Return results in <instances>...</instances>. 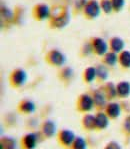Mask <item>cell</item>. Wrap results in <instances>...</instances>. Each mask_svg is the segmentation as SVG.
<instances>
[{
  "mask_svg": "<svg viewBox=\"0 0 130 149\" xmlns=\"http://www.w3.org/2000/svg\"><path fill=\"white\" fill-rule=\"evenodd\" d=\"M81 124L84 130L86 131H93L96 130V124H95V115L90 113H85L82 117Z\"/></svg>",
  "mask_w": 130,
  "mask_h": 149,
  "instance_id": "cell-18",
  "label": "cell"
},
{
  "mask_svg": "<svg viewBox=\"0 0 130 149\" xmlns=\"http://www.w3.org/2000/svg\"><path fill=\"white\" fill-rule=\"evenodd\" d=\"M102 63L107 67H114L118 63V54L109 50L105 55L102 56Z\"/></svg>",
  "mask_w": 130,
  "mask_h": 149,
  "instance_id": "cell-22",
  "label": "cell"
},
{
  "mask_svg": "<svg viewBox=\"0 0 130 149\" xmlns=\"http://www.w3.org/2000/svg\"><path fill=\"white\" fill-rule=\"evenodd\" d=\"M108 47L110 51H113L115 53L119 54L120 52L124 50L125 42L122 38L118 37V36H112L108 40Z\"/></svg>",
  "mask_w": 130,
  "mask_h": 149,
  "instance_id": "cell-16",
  "label": "cell"
},
{
  "mask_svg": "<svg viewBox=\"0 0 130 149\" xmlns=\"http://www.w3.org/2000/svg\"><path fill=\"white\" fill-rule=\"evenodd\" d=\"M48 26L51 29H63L69 24L70 13L69 9L63 4H54L50 10L48 18Z\"/></svg>",
  "mask_w": 130,
  "mask_h": 149,
  "instance_id": "cell-1",
  "label": "cell"
},
{
  "mask_svg": "<svg viewBox=\"0 0 130 149\" xmlns=\"http://www.w3.org/2000/svg\"><path fill=\"white\" fill-rule=\"evenodd\" d=\"M36 109V105L29 99L20 100L17 105V110L21 114H32Z\"/></svg>",
  "mask_w": 130,
  "mask_h": 149,
  "instance_id": "cell-15",
  "label": "cell"
},
{
  "mask_svg": "<svg viewBox=\"0 0 130 149\" xmlns=\"http://www.w3.org/2000/svg\"><path fill=\"white\" fill-rule=\"evenodd\" d=\"M91 48H92V53L97 56L102 57L109 51L108 42H106L103 38L101 37H91L89 39Z\"/></svg>",
  "mask_w": 130,
  "mask_h": 149,
  "instance_id": "cell-7",
  "label": "cell"
},
{
  "mask_svg": "<svg viewBox=\"0 0 130 149\" xmlns=\"http://www.w3.org/2000/svg\"><path fill=\"white\" fill-rule=\"evenodd\" d=\"M0 149H16V141L12 137L3 136L0 140Z\"/></svg>",
  "mask_w": 130,
  "mask_h": 149,
  "instance_id": "cell-25",
  "label": "cell"
},
{
  "mask_svg": "<svg viewBox=\"0 0 130 149\" xmlns=\"http://www.w3.org/2000/svg\"><path fill=\"white\" fill-rule=\"evenodd\" d=\"M101 13V8L99 5V1L97 0H87L83 7L81 14L86 20H94Z\"/></svg>",
  "mask_w": 130,
  "mask_h": 149,
  "instance_id": "cell-3",
  "label": "cell"
},
{
  "mask_svg": "<svg viewBox=\"0 0 130 149\" xmlns=\"http://www.w3.org/2000/svg\"><path fill=\"white\" fill-rule=\"evenodd\" d=\"M41 134L44 138H51L56 133V124L52 120H45L42 122L40 127Z\"/></svg>",
  "mask_w": 130,
  "mask_h": 149,
  "instance_id": "cell-11",
  "label": "cell"
},
{
  "mask_svg": "<svg viewBox=\"0 0 130 149\" xmlns=\"http://www.w3.org/2000/svg\"><path fill=\"white\" fill-rule=\"evenodd\" d=\"M111 3H112L113 11L115 13H118L124 8L125 0H111Z\"/></svg>",
  "mask_w": 130,
  "mask_h": 149,
  "instance_id": "cell-29",
  "label": "cell"
},
{
  "mask_svg": "<svg viewBox=\"0 0 130 149\" xmlns=\"http://www.w3.org/2000/svg\"><path fill=\"white\" fill-rule=\"evenodd\" d=\"M109 118L107 114L103 111H98L95 114V124H96V130L101 131L108 127L109 125Z\"/></svg>",
  "mask_w": 130,
  "mask_h": 149,
  "instance_id": "cell-17",
  "label": "cell"
},
{
  "mask_svg": "<svg viewBox=\"0 0 130 149\" xmlns=\"http://www.w3.org/2000/svg\"><path fill=\"white\" fill-rule=\"evenodd\" d=\"M69 149H87V142L81 136H76L73 144Z\"/></svg>",
  "mask_w": 130,
  "mask_h": 149,
  "instance_id": "cell-27",
  "label": "cell"
},
{
  "mask_svg": "<svg viewBox=\"0 0 130 149\" xmlns=\"http://www.w3.org/2000/svg\"><path fill=\"white\" fill-rule=\"evenodd\" d=\"M94 101L89 93H82L76 100V109L81 113H88L94 108Z\"/></svg>",
  "mask_w": 130,
  "mask_h": 149,
  "instance_id": "cell-5",
  "label": "cell"
},
{
  "mask_svg": "<svg viewBox=\"0 0 130 149\" xmlns=\"http://www.w3.org/2000/svg\"><path fill=\"white\" fill-rule=\"evenodd\" d=\"M44 61L48 65L53 67L61 68L64 66L66 62V57L63 52L58 49H50L44 55Z\"/></svg>",
  "mask_w": 130,
  "mask_h": 149,
  "instance_id": "cell-2",
  "label": "cell"
},
{
  "mask_svg": "<svg viewBox=\"0 0 130 149\" xmlns=\"http://www.w3.org/2000/svg\"><path fill=\"white\" fill-rule=\"evenodd\" d=\"M129 10H130V7H129Z\"/></svg>",
  "mask_w": 130,
  "mask_h": 149,
  "instance_id": "cell-32",
  "label": "cell"
},
{
  "mask_svg": "<svg viewBox=\"0 0 130 149\" xmlns=\"http://www.w3.org/2000/svg\"><path fill=\"white\" fill-rule=\"evenodd\" d=\"M103 149H122L121 146H120V144L118 143V142L116 141H110L108 142V143L105 145V147Z\"/></svg>",
  "mask_w": 130,
  "mask_h": 149,
  "instance_id": "cell-31",
  "label": "cell"
},
{
  "mask_svg": "<svg viewBox=\"0 0 130 149\" xmlns=\"http://www.w3.org/2000/svg\"><path fill=\"white\" fill-rule=\"evenodd\" d=\"M37 135L30 132V133L23 135L21 141H20V145H21L22 149H34L37 146Z\"/></svg>",
  "mask_w": 130,
  "mask_h": 149,
  "instance_id": "cell-13",
  "label": "cell"
},
{
  "mask_svg": "<svg viewBox=\"0 0 130 149\" xmlns=\"http://www.w3.org/2000/svg\"><path fill=\"white\" fill-rule=\"evenodd\" d=\"M118 64L123 69H129L130 68V51L123 50L118 54Z\"/></svg>",
  "mask_w": 130,
  "mask_h": 149,
  "instance_id": "cell-24",
  "label": "cell"
},
{
  "mask_svg": "<svg viewBox=\"0 0 130 149\" xmlns=\"http://www.w3.org/2000/svg\"><path fill=\"white\" fill-rule=\"evenodd\" d=\"M0 16H1V27L5 23L4 28L7 29L13 23H15V12L14 10L7 7L6 5H1L0 8Z\"/></svg>",
  "mask_w": 130,
  "mask_h": 149,
  "instance_id": "cell-9",
  "label": "cell"
},
{
  "mask_svg": "<svg viewBox=\"0 0 130 149\" xmlns=\"http://www.w3.org/2000/svg\"><path fill=\"white\" fill-rule=\"evenodd\" d=\"M99 5L100 8H101V11L104 14L109 15L112 12H114L111 0H99Z\"/></svg>",
  "mask_w": 130,
  "mask_h": 149,
  "instance_id": "cell-26",
  "label": "cell"
},
{
  "mask_svg": "<svg viewBox=\"0 0 130 149\" xmlns=\"http://www.w3.org/2000/svg\"><path fill=\"white\" fill-rule=\"evenodd\" d=\"M92 97H93V101H94V106L98 111H102V109H105L106 105H107V97L104 94L103 90L101 88H98L93 90L92 92Z\"/></svg>",
  "mask_w": 130,
  "mask_h": 149,
  "instance_id": "cell-10",
  "label": "cell"
},
{
  "mask_svg": "<svg viewBox=\"0 0 130 149\" xmlns=\"http://www.w3.org/2000/svg\"><path fill=\"white\" fill-rule=\"evenodd\" d=\"M90 54H92V48H91L89 40H87L82 44L80 51H79V55H80L81 57H87V56H89Z\"/></svg>",
  "mask_w": 130,
  "mask_h": 149,
  "instance_id": "cell-28",
  "label": "cell"
},
{
  "mask_svg": "<svg viewBox=\"0 0 130 149\" xmlns=\"http://www.w3.org/2000/svg\"><path fill=\"white\" fill-rule=\"evenodd\" d=\"M9 84L13 88H20L27 80V73L22 68H15L9 74Z\"/></svg>",
  "mask_w": 130,
  "mask_h": 149,
  "instance_id": "cell-4",
  "label": "cell"
},
{
  "mask_svg": "<svg viewBox=\"0 0 130 149\" xmlns=\"http://www.w3.org/2000/svg\"><path fill=\"white\" fill-rule=\"evenodd\" d=\"M96 79V67L88 66L82 72V80L84 83L90 84Z\"/></svg>",
  "mask_w": 130,
  "mask_h": 149,
  "instance_id": "cell-21",
  "label": "cell"
},
{
  "mask_svg": "<svg viewBox=\"0 0 130 149\" xmlns=\"http://www.w3.org/2000/svg\"><path fill=\"white\" fill-rule=\"evenodd\" d=\"M76 138V135L72 130L69 129H61L57 133V141L59 142L62 147L69 149Z\"/></svg>",
  "mask_w": 130,
  "mask_h": 149,
  "instance_id": "cell-8",
  "label": "cell"
},
{
  "mask_svg": "<svg viewBox=\"0 0 130 149\" xmlns=\"http://www.w3.org/2000/svg\"><path fill=\"white\" fill-rule=\"evenodd\" d=\"M58 79L62 82L65 85H68L70 82L72 81L74 77V71L70 66H63L59 69L58 73H57Z\"/></svg>",
  "mask_w": 130,
  "mask_h": 149,
  "instance_id": "cell-12",
  "label": "cell"
},
{
  "mask_svg": "<svg viewBox=\"0 0 130 149\" xmlns=\"http://www.w3.org/2000/svg\"><path fill=\"white\" fill-rule=\"evenodd\" d=\"M122 128L125 134L130 135V115H128L125 118L124 122H123V125H122Z\"/></svg>",
  "mask_w": 130,
  "mask_h": 149,
  "instance_id": "cell-30",
  "label": "cell"
},
{
  "mask_svg": "<svg viewBox=\"0 0 130 149\" xmlns=\"http://www.w3.org/2000/svg\"><path fill=\"white\" fill-rule=\"evenodd\" d=\"M116 92H117V97L124 99V98L129 97L130 95V82L128 81H120L116 84Z\"/></svg>",
  "mask_w": 130,
  "mask_h": 149,
  "instance_id": "cell-19",
  "label": "cell"
},
{
  "mask_svg": "<svg viewBox=\"0 0 130 149\" xmlns=\"http://www.w3.org/2000/svg\"><path fill=\"white\" fill-rule=\"evenodd\" d=\"M104 112L110 119H116L119 117L120 114H121V106L117 102L109 101L107 103L105 109H104Z\"/></svg>",
  "mask_w": 130,
  "mask_h": 149,
  "instance_id": "cell-14",
  "label": "cell"
},
{
  "mask_svg": "<svg viewBox=\"0 0 130 149\" xmlns=\"http://www.w3.org/2000/svg\"><path fill=\"white\" fill-rule=\"evenodd\" d=\"M50 10L51 7H49L46 3H37L32 7L31 10V15H32L33 19L38 22L44 21V20H48L50 15Z\"/></svg>",
  "mask_w": 130,
  "mask_h": 149,
  "instance_id": "cell-6",
  "label": "cell"
},
{
  "mask_svg": "<svg viewBox=\"0 0 130 149\" xmlns=\"http://www.w3.org/2000/svg\"><path fill=\"white\" fill-rule=\"evenodd\" d=\"M100 88L103 90L104 94L106 95L107 100L111 101V100L115 99L117 97V92H116V84L113 82H105Z\"/></svg>",
  "mask_w": 130,
  "mask_h": 149,
  "instance_id": "cell-20",
  "label": "cell"
},
{
  "mask_svg": "<svg viewBox=\"0 0 130 149\" xmlns=\"http://www.w3.org/2000/svg\"><path fill=\"white\" fill-rule=\"evenodd\" d=\"M109 67H107L106 65H104L103 63L102 64H98L96 66V80L98 82H105L107 78L109 76Z\"/></svg>",
  "mask_w": 130,
  "mask_h": 149,
  "instance_id": "cell-23",
  "label": "cell"
}]
</instances>
